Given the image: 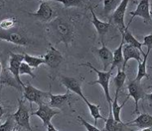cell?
Listing matches in <instances>:
<instances>
[{"label":"cell","instance_id":"6da1fadb","mask_svg":"<svg viewBox=\"0 0 152 131\" xmlns=\"http://www.w3.org/2000/svg\"><path fill=\"white\" fill-rule=\"evenodd\" d=\"M50 30L53 35L57 39L56 43L62 42L68 46L75 39L74 27L67 20L62 17H57L49 25Z\"/></svg>","mask_w":152,"mask_h":131},{"label":"cell","instance_id":"7a4b0ae2","mask_svg":"<svg viewBox=\"0 0 152 131\" xmlns=\"http://www.w3.org/2000/svg\"><path fill=\"white\" fill-rule=\"evenodd\" d=\"M80 66H88L89 68H91L93 71L96 72L97 75H98V79L95 80V81H92L88 83V85H96V84H99L102 88L104 90V93L106 96V101L109 104L110 107H112V98L110 97V79L111 77V71H101L99 70L96 69V67H94L90 62H87V63H83L81 64Z\"/></svg>","mask_w":152,"mask_h":131},{"label":"cell","instance_id":"3957f363","mask_svg":"<svg viewBox=\"0 0 152 131\" xmlns=\"http://www.w3.org/2000/svg\"><path fill=\"white\" fill-rule=\"evenodd\" d=\"M24 88V98L31 103H36L38 106L40 104H45V100L47 98H49V92H44L38 89L33 85H25Z\"/></svg>","mask_w":152,"mask_h":131},{"label":"cell","instance_id":"277c9868","mask_svg":"<svg viewBox=\"0 0 152 131\" xmlns=\"http://www.w3.org/2000/svg\"><path fill=\"white\" fill-rule=\"evenodd\" d=\"M18 108L17 111L13 114V118L17 125L26 129L28 131H32V128L30 125V111L25 105V101L21 99H18Z\"/></svg>","mask_w":152,"mask_h":131},{"label":"cell","instance_id":"5b68a950","mask_svg":"<svg viewBox=\"0 0 152 131\" xmlns=\"http://www.w3.org/2000/svg\"><path fill=\"white\" fill-rule=\"evenodd\" d=\"M0 39L20 46L30 44V40L26 36L15 29L11 30H3L0 29Z\"/></svg>","mask_w":152,"mask_h":131},{"label":"cell","instance_id":"8992f818","mask_svg":"<svg viewBox=\"0 0 152 131\" xmlns=\"http://www.w3.org/2000/svg\"><path fill=\"white\" fill-rule=\"evenodd\" d=\"M128 90H129V94L127 98L132 97L134 99L135 102V109H134V113L139 114L138 111V102L139 101L145 97V91L144 88L141 85V81L137 80H130L128 83Z\"/></svg>","mask_w":152,"mask_h":131},{"label":"cell","instance_id":"52a82bcc","mask_svg":"<svg viewBox=\"0 0 152 131\" xmlns=\"http://www.w3.org/2000/svg\"><path fill=\"white\" fill-rule=\"evenodd\" d=\"M129 3V0L121 1L120 4L113 13L112 17H111L114 25L116 26V27L119 29L121 34H124L126 29L125 24H124V16H125V12Z\"/></svg>","mask_w":152,"mask_h":131},{"label":"cell","instance_id":"ba28073f","mask_svg":"<svg viewBox=\"0 0 152 131\" xmlns=\"http://www.w3.org/2000/svg\"><path fill=\"white\" fill-rule=\"evenodd\" d=\"M24 61L23 54H19V53H10V58H9V71L13 76L15 79L17 80V83L21 86L24 87L25 84L21 81L20 78V64Z\"/></svg>","mask_w":152,"mask_h":131},{"label":"cell","instance_id":"9c48e42d","mask_svg":"<svg viewBox=\"0 0 152 131\" xmlns=\"http://www.w3.org/2000/svg\"><path fill=\"white\" fill-rule=\"evenodd\" d=\"M59 111H56L52 107H50L49 106L46 104H40L39 105V108L36 111H34L31 115L34 116H37L38 117L41 119V121H43V125L47 127L48 124L51 123V120L52 118L56 116V115L59 114Z\"/></svg>","mask_w":152,"mask_h":131},{"label":"cell","instance_id":"30bf717a","mask_svg":"<svg viewBox=\"0 0 152 131\" xmlns=\"http://www.w3.org/2000/svg\"><path fill=\"white\" fill-rule=\"evenodd\" d=\"M130 14L132 15V18L130 20L129 23L132 22V19L135 16H140L144 20V21L145 23L152 24L151 18V16H150V1L143 0V1L138 2L136 10L132 11V12H130Z\"/></svg>","mask_w":152,"mask_h":131},{"label":"cell","instance_id":"8fae6325","mask_svg":"<svg viewBox=\"0 0 152 131\" xmlns=\"http://www.w3.org/2000/svg\"><path fill=\"white\" fill-rule=\"evenodd\" d=\"M102 47L101 49H93V52L101 60L103 65V70L104 71H106L107 68L112 64L113 52L105 45L103 40H102Z\"/></svg>","mask_w":152,"mask_h":131},{"label":"cell","instance_id":"7c38bea8","mask_svg":"<svg viewBox=\"0 0 152 131\" xmlns=\"http://www.w3.org/2000/svg\"><path fill=\"white\" fill-rule=\"evenodd\" d=\"M45 65L50 68H56L62 62L63 56L59 50L55 49L53 45H50L49 50L43 56Z\"/></svg>","mask_w":152,"mask_h":131},{"label":"cell","instance_id":"4fadbf2b","mask_svg":"<svg viewBox=\"0 0 152 131\" xmlns=\"http://www.w3.org/2000/svg\"><path fill=\"white\" fill-rule=\"evenodd\" d=\"M142 53L138 49L133 48L132 46L129 44H124L123 46V57H124V63H123L122 70L125 71L126 66L127 63L130 59H135L137 61V62H142Z\"/></svg>","mask_w":152,"mask_h":131},{"label":"cell","instance_id":"5bb4252c","mask_svg":"<svg viewBox=\"0 0 152 131\" xmlns=\"http://www.w3.org/2000/svg\"><path fill=\"white\" fill-rule=\"evenodd\" d=\"M61 84L67 88V90L74 92L75 93L79 95L80 98H85L82 91V88H81V81L79 79L69 77V76H62Z\"/></svg>","mask_w":152,"mask_h":131},{"label":"cell","instance_id":"9a60e30c","mask_svg":"<svg viewBox=\"0 0 152 131\" xmlns=\"http://www.w3.org/2000/svg\"><path fill=\"white\" fill-rule=\"evenodd\" d=\"M29 14L30 16L37 17L41 21L46 22V21H49L50 20L52 19L53 11V8L49 5V3L45 1H43V2H40V5L39 7V9L37 10V12L29 13Z\"/></svg>","mask_w":152,"mask_h":131},{"label":"cell","instance_id":"2e32d148","mask_svg":"<svg viewBox=\"0 0 152 131\" xmlns=\"http://www.w3.org/2000/svg\"><path fill=\"white\" fill-rule=\"evenodd\" d=\"M72 96L69 93V90H67L64 94H53L51 91L49 92V103L48 106L52 108H62L63 106L69 102V98Z\"/></svg>","mask_w":152,"mask_h":131},{"label":"cell","instance_id":"e0dca14e","mask_svg":"<svg viewBox=\"0 0 152 131\" xmlns=\"http://www.w3.org/2000/svg\"><path fill=\"white\" fill-rule=\"evenodd\" d=\"M90 11H91L92 16H93L92 23L93 24V26H95V28H96L98 35H99L100 37L102 39L103 36L105 35L106 33L108 32V30H109L110 27V23L105 22V21H100L97 18V16H96V13H94V11H93L92 7H90Z\"/></svg>","mask_w":152,"mask_h":131},{"label":"cell","instance_id":"ac0fdd59","mask_svg":"<svg viewBox=\"0 0 152 131\" xmlns=\"http://www.w3.org/2000/svg\"><path fill=\"white\" fill-rule=\"evenodd\" d=\"M111 107H110L109 116L105 121L106 124H105V128L102 131H123L124 127L127 124L124 122H118L114 119Z\"/></svg>","mask_w":152,"mask_h":131},{"label":"cell","instance_id":"d6986e66","mask_svg":"<svg viewBox=\"0 0 152 131\" xmlns=\"http://www.w3.org/2000/svg\"><path fill=\"white\" fill-rule=\"evenodd\" d=\"M131 124H135L137 127L142 130L146 128H152V116L147 113L140 114L135 120L126 123L127 125Z\"/></svg>","mask_w":152,"mask_h":131},{"label":"cell","instance_id":"ffe728a7","mask_svg":"<svg viewBox=\"0 0 152 131\" xmlns=\"http://www.w3.org/2000/svg\"><path fill=\"white\" fill-rule=\"evenodd\" d=\"M124 44V39L122 37V41L120 43L119 46L113 52V62L110 69V71L112 72L114 69L120 68L123 66L124 63V57H123V46Z\"/></svg>","mask_w":152,"mask_h":131},{"label":"cell","instance_id":"44dd1931","mask_svg":"<svg viewBox=\"0 0 152 131\" xmlns=\"http://www.w3.org/2000/svg\"><path fill=\"white\" fill-rule=\"evenodd\" d=\"M129 25H130V23H129V25L126 27L125 30H124V33L122 34V37L124 38V42L127 43V44L132 46V47L135 48V49H138L139 51L141 52V53H142V55L144 57L145 53L144 52V51H143V49H142V43L139 42L138 40L136 39L134 36L132 35V33L129 31Z\"/></svg>","mask_w":152,"mask_h":131},{"label":"cell","instance_id":"7402d4cb","mask_svg":"<svg viewBox=\"0 0 152 131\" xmlns=\"http://www.w3.org/2000/svg\"><path fill=\"white\" fill-rule=\"evenodd\" d=\"M117 74L114 78V83L115 85V95L116 97H119V93L120 90L122 89L123 86L125 83L126 78H127V75L124 71H123L120 68H117Z\"/></svg>","mask_w":152,"mask_h":131},{"label":"cell","instance_id":"603a6c76","mask_svg":"<svg viewBox=\"0 0 152 131\" xmlns=\"http://www.w3.org/2000/svg\"><path fill=\"white\" fill-rule=\"evenodd\" d=\"M83 100L87 104L88 109H89L91 116L94 118V124H95V125H96V123H97V120H98V119H102L103 121H106V118L101 115V112H100V107H100V105H96L91 103V102L87 99L86 97L83 98Z\"/></svg>","mask_w":152,"mask_h":131},{"label":"cell","instance_id":"cb8c5ba5","mask_svg":"<svg viewBox=\"0 0 152 131\" xmlns=\"http://www.w3.org/2000/svg\"><path fill=\"white\" fill-rule=\"evenodd\" d=\"M151 51H148L145 52V56L143 57L142 62H138V69H137V75L136 77V80L137 81H141L142 79L145 77V78H149V75L147 74L146 71V62H147V58H148L149 54H150Z\"/></svg>","mask_w":152,"mask_h":131},{"label":"cell","instance_id":"d4e9b609","mask_svg":"<svg viewBox=\"0 0 152 131\" xmlns=\"http://www.w3.org/2000/svg\"><path fill=\"white\" fill-rule=\"evenodd\" d=\"M24 61L26 63L30 66L31 68H38L40 65L45 64L43 57H34L30 56L27 53H24Z\"/></svg>","mask_w":152,"mask_h":131},{"label":"cell","instance_id":"484cf974","mask_svg":"<svg viewBox=\"0 0 152 131\" xmlns=\"http://www.w3.org/2000/svg\"><path fill=\"white\" fill-rule=\"evenodd\" d=\"M128 100H129V98H126L125 100L123 102V104L119 105L118 104V97L115 96V99H114V101H112V107H111V110H112L113 116H114V119L116 121H118V122H122L121 119H120V112H121L122 108L124 107V105H125V103L127 102Z\"/></svg>","mask_w":152,"mask_h":131},{"label":"cell","instance_id":"4316f807","mask_svg":"<svg viewBox=\"0 0 152 131\" xmlns=\"http://www.w3.org/2000/svg\"><path fill=\"white\" fill-rule=\"evenodd\" d=\"M121 1L119 0H105L103 1V13L105 15H109L111 12H115V9L118 7Z\"/></svg>","mask_w":152,"mask_h":131},{"label":"cell","instance_id":"83f0119b","mask_svg":"<svg viewBox=\"0 0 152 131\" xmlns=\"http://www.w3.org/2000/svg\"><path fill=\"white\" fill-rule=\"evenodd\" d=\"M17 21L15 17H7L0 21V29L3 30L14 29L17 26Z\"/></svg>","mask_w":152,"mask_h":131},{"label":"cell","instance_id":"f1b7e54d","mask_svg":"<svg viewBox=\"0 0 152 131\" xmlns=\"http://www.w3.org/2000/svg\"><path fill=\"white\" fill-rule=\"evenodd\" d=\"M16 126H17V124H16V121L14 120L13 116H10L7 118L4 124H1L0 131H12Z\"/></svg>","mask_w":152,"mask_h":131},{"label":"cell","instance_id":"f546056e","mask_svg":"<svg viewBox=\"0 0 152 131\" xmlns=\"http://www.w3.org/2000/svg\"><path fill=\"white\" fill-rule=\"evenodd\" d=\"M20 75H30V77H32V78H35L36 77V75L34 74L32 68L25 62H23L20 64Z\"/></svg>","mask_w":152,"mask_h":131},{"label":"cell","instance_id":"4dcf8cb0","mask_svg":"<svg viewBox=\"0 0 152 131\" xmlns=\"http://www.w3.org/2000/svg\"><path fill=\"white\" fill-rule=\"evenodd\" d=\"M58 3H61L65 6V7H80L83 4V1L82 0H63L58 1Z\"/></svg>","mask_w":152,"mask_h":131},{"label":"cell","instance_id":"1f68e13d","mask_svg":"<svg viewBox=\"0 0 152 131\" xmlns=\"http://www.w3.org/2000/svg\"><path fill=\"white\" fill-rule=\"evenodd\" d=\"M78 118H79V120H80V122H81V124H83V126L86 128V130L88 131H102L101 130H99L98 128H96V125H93V124H91L90 123H88V122L85 121L82 116H79Z\"/></svg>","mask_w":152,"mask_h":131},{"label":"cell","instance_id":"d6a6232c","mask_svg":"<svg viewBox=\"0 0 152 131\" xmlns=\"http://www.w3.org/2000/svg\"><path fill=\"white\" fill-rule=\"evenodd\" d=\"M142 46H146L147 50L151 51L152 49V34L145 35L144 37V42L142 43Z\"/></svg>","mask_w":152,"mask_h":131},{"label":"cell","instance_id":"836d02e7","mask_svg":"<svg viewBox=\"0 0 152 131\" xmlns=\"http://www.w3.org/2000/svg\"><path fill=\"white\" fill-rule=\"evenodd\" d=\"M47 131H58L56 130V128L54 127V125H53L52 123H50L48 126H47Z\"/></svg>","mask_w":152,"mask_h":131},{"label":"cell","instance_id":"e575fe53","mask_svg":"<svg viewBox=\"0 0 152 131\" xmlns=\"http://www.w3.org/2000/svg\"><path fill=\"white\" fill-rule=\"evenodd\" d=\"M4 110L3 107H2V105L0 104V125H1V119H2V116H4Z\"/></svg>","mask_w":152,"mask_h":131},{"label":"cell","instance_id":"d590c367","mask_svg":"<svg viewBox=\"0 0 152 131\" xmlns=\"http://www.w3.org/2000/svg\"><path fill=\"white\" fill-rule=\"evenodd\" d=\"M146 98H147V100L149 101L150 105H152V93H149V94L146 95Z\"/></svg>","mask_w":152,"mask_h":131},{"label":"cell","instance_id":"8d00e7d4","mask_svg":"<svg viewBox=\"0 0 152 131\" xmlns=\"http://www.w3.org/2000/svg\"><path fill=\"white\" fill-rule=\"evenodd\" d=\"M150 16L152 21V1H150Z\"/></svg>","mask_w":152,"mask_h":131},{"label":"cell","instance_id":"74e56055","mask_svg":"<svg viewBox=\"0 0 152 131\" xmlns=\"http://www.w3.org/2000/svg\"><path fill=\"white\" fill-rule=\"evenodd\" d=\"M140 131H152V128H146V129H142Z\"/></svg>","mask_w":152,"mask_h":131},{"label":"cell","instance_id":"f35d334b","mask_svg":"<svg viewBox=\"0 0 152 131\" xmlns=\"http://www.w3.org/2000/svg\"><path fill=\"white\" fill-rule=\"evenodd\" d=\"M12 131H19V130H18V129H17V126H16V127L14 128V129H13V130H12Z\"/></svg>","mask_w":152,"mask_h":131},{"label":"cell","instance_id":"ab89813d","mask_svg":"<svg viewBox=\"0 0 152 131\" xmlns=\"http://www.w3.org/2000/svg\"><path fill=\"white\" fill-rule=\"evenodd\" d=\"M149 88H152V85H151V86H150V87H149Z\"/></svg>","mask_w":152,"mask_h":131},{"label":"cell","instance_id":"60d3db41","mask_svg":"<svg viewBox=\"0 0 152 131\" xmlns=\"http://www.w3.org/2000/svg\"><path fill=\"white\" fill-rule=\"evenodd\" d=\"M151 68H152V66H151Z\"/></svg>","mask_w":152,"mask_h":131}]
</instances>
